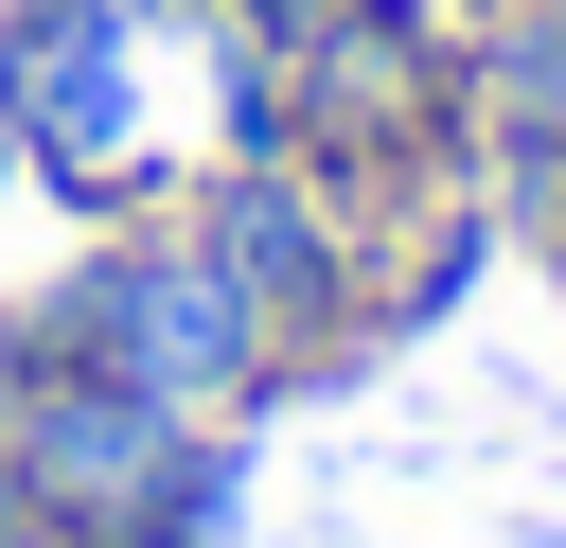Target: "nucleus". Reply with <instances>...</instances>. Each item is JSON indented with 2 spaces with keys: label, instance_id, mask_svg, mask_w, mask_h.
Masks as SVG:
<instances>
[{
  "label": "nucleus",
  "instance_id": "20e7f679",
  "mask_svg": "<svg viewBox=\"0 0 566 548\" xmlns=\"http://www.w3.org/2000/svg\"><path fill=\"white\" fill-rule=\"evenodd\" d=\"M177 230L248 283V318L283 336V407L301 389H336V371H371V230L265 141V159H212L195 194H177Z\"/></svg>",
  "mask_w": 566,
  "mask_h": 548
},
{
  "label": "nucleus",
  "instance_id": "7ed1b4c3",
  "mask_svg": "<svg viewBox=\"0 0 566 548\" xmlns=\"http://www.w3.org/2000/svg\"><path fill=\"white\" fill-rule=\"evenodd\" d=\"M283 159H301L354 230H389V212L442 194V177H478L460 18H442V0H336V18L283 53Z\"/></svg>",
  "mask_w": 566,
  "mask_h": 548
},
{
  "label": "nucleus",
  "instance_id": "423d86ee",
  "mask_svg": "<svg viewBox=\"0 0 566 548\" xmlns=\"http://www.w3.org/2000/svg\"><path fill=\"white\" fill-rule=\"evenodd\" d=\"M513 230H495V194L478 177H442V194H407L389 230H371V354H407V336H442L460 301H478V265H495Z\"/></svg>",
  "mask_w": 566,
  "mask_h": 548
},
{
  "label": "nucleus",
  "instance_id": "1a4fd4ad",
  "mask_svg": "<svg viewBox=\"0 0 566 548\" xmlns=\"http://www.w3.org/2000/svg\"><path fill=\"white\" fill-rule=\"evenodd\" d=\"M0 548H53V513H35V477H18V442H0Z\"/></svg>",
  "mask_w": 566,
  "mask_h": 548
},
{
  "label": "nucleus",
  "instance_id": "f257e3e1",
  "mask_svg": "<svg viewBox=\"0 0 566 548\" xmlns=\"http://www.w3.org/2000/svg\"><path fill=\"white\" fill-rule=\"evenodd\" d=\"M0 141L53 212H177L212 159L283 141V53L195 0H0Z\"/></svg>",
  "mask_w": 566,
  "mask_h": 548
},
{
  "label": "nucleus",
  "instance_id": "6e6552de",
  "mask_svg": "<svg viewBox=\"0 0 566 548\" xmlns=\"http://www.w3.org/2000/svg\"><path fill=\"white\" fill-rule=\"evenodd\" d=\"M195 18H230V35H248V53H301V35H318V18H336V0H195Z\"/></svg>",
  "mask_w": 566,
  "mask_h": 548
},
{
  "label": "nucleus",
  "instance_id": "9b49d317",
  "mask_svg": "<svg viewBox=\"0 0 566 548\" xmlns=\"http://www.w3.org/2000/svg\"><path fill=\"white\" fill-rule=\"evenodd\" d=\"M531 265H548V283H566V247H531Z\"/></svg>",
  "mask_w": 566,
  "mask_h": 548
},
{
  "label": "nucleus",
  "instance_id": "39448f33",
  "mask_svg": "<svg viewBox=\"0 0 566 548\" xmlns=\"http://www.w3.org/2000/svg\"><path fill=\"white\" fill-rule=\"evenodd\" d=\"M0 442H18L35 513H53V548H142L212 424L159 407V389H124V371H0Z\"/></svg>",
  "mask_w": 566,
  "mask_h": 548
},
{
  "label": "nucleus",
  "instance_id": "f03ea898",
  "mask_svg": "<svg viewBox=\"0 0 566 548\" xmlns=\"http://www.w3.org/2000/svg\"><path fill=\"white\" fill-rule=\"evenodd\" d=\"M0 371H124L195 424H265L283 407V336L248 318V283L177 230V212H106L53 283L0 301Z\"/></svg>",
  "mask_w": 566,
  "mask_h": 548
},
{
  "label": "nucleus",
  "instance_id": "0eeeda50",
  "mask_svg": "<svg viewBox=\"0 0 566 548\" xmlns=\"http://www.w3.org/2000/svg\"><path fill=\"white\" fill-rule=\"evenodd\" d=\"M142 548H248V424H212V442H195V477L159 495V530H142Z\"/></svg>",
  "mask_w": 566,
  "mask_h": 548
},
{
  "label": "nucleus",
  "instance_id": "9d476101",
  "mask_svg": "<svg viewBox=\"0 0 566 548\" xmlns=\"http://www.w3.org/2000/svg\"><path fill=\"white\" fill-rule=\"evenodd\" d=\"M0 194H18V141H0Z\"/></svg>",
  "mask_w": 566,
  "mask_h": 548
}]
</instances>
